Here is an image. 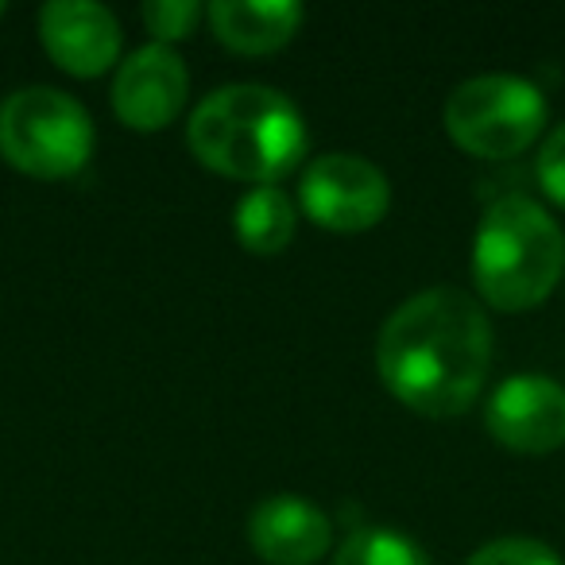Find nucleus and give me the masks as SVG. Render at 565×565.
Returning <instances> with one entry per match:
<instances>
[{"instance_id":"1a4fd4ad","label":"nucleus","mask_w":565,"mask_h":565,"mask_svg":"<svg viewBox=\"0 0 565 565\" xmlns=\"http://www.w3.org/2000/svg\"><path fill=\"white\" fill-rule=\"evenodd\" d=\"M40 40L47 58L71 78H102L120 63V24L94 0H51L40 12Z\"/></svg>"},{"instance_id":"f03ea898","label":"nucleus","mask_w":565,"mask_h":565,"mask_svg":"<svg viewBox=\"0 0 565 565\" xmlns=\"http://www.w3.org/2000/svg\"><path fill=\"white\" fill-rule=\"evenodd\" d=\"M186 143L198 163L221 179L275 186L307 156V120L279 89L236 82L198 102L186 125Z\"/></svg>"},{"instance_id":"6e6552de","label":"nucleus","mask_w":565,"mask_h":565,"mask_svg":"<svg viewBox=\"0 0 565 565\" xmlns=\"http://www.w3.org/2000/svg\"><path fill=\"white\" fill-rule=\"evenodd\" d=\"M484 426L511 454H554L565 446V387L550 376H511L492 392Z\"/></svg>"},{"instance_id":"9b49d317","label":"nucleus","mask_w":565,"mask_h":565,"mask_svg":"<svg viewBox=\"0 0 565 565\" xmlns=\"http://www.w3.org/2000/svg\"><path fill=\"white\" fill-rule=\"evenodd\" d=\"M205 20L221 47L236 55H275L299 35L307 12L295 0H213Z\"/></svg>"},{"instance_id":"ddd939ff","label":"nucleus","mask_w":565,"mask_h":565,"mask_svg":"<svg viewBox=\"0 0 565 565\" xmlns=\"http://www.w3.org/2000/svg\"><path fill=\"white\" fill-rule=\"evenodd\" d=\"M333 565H434L415 539L387 526H356L341 542Z\"/></svg>"},{"instance_id":"2eb2a0df","label":"nucleus","mask_w":565,"mask_h":565,"mask_svg":"<svg viewBox=\"0 0 565 565\" xmlns=\"http://www.w3.org/2000/svg\"><path fill=\"white\" fill-rule=\"evenodd\" d=\"M469 565H565L557 550L539 539H495L469 557Z\"/></svg>"},{"instance_id":"0eeeda50","label":"nucleus","mask_w":565,"mask_h":565,"mask_svg":"<svg viewBox=\"0 0 565 565\" xmlns=\"http://www.w3.org/2000/svg\"><path fill=\"white\" fill-rule=\"evenodd\" d=\"M190 97V71L182 55L163 43L132 51L113 78V113L132 132H163L179 120Z\"/></svg>"},{"instance_id":"423d86ee","label":"nucleus","mask_w":565,"mask_h":565,"mask_svg":"<svg viewBox=\"0 0 565 565\" xmlns=\"http://www.w3.org/2000/svg\"><path fill=\"white\" fill-rule=\"evenodd\" d=\"M299 202L315 225L330 233H364L387 217L392 186L376 163L353 151H330L307 167Z\"/></svg>"},{"instance_id":"dca6fc26","label":"nucleus","mask_w":565,"mask_h":565,"mask_svg":"<svg viewBox=\"0 0 565 565\" xmlns=\"http://www.w3.org/2000/svg\"><path fill=\"white\" fill-rule=\"evenodd\" d=\"M534 179H539L542 194L565 210V125H557L554 132L542 140L539 159H534Z\"/></svg>"},{"instance_id":"4468645a","label":"nucleus","mask_w":565,"mask_h":565,"mask_svg":"<svg viewBox=\"0 0 565 565\" xmlns=\"http://www.w3.org/2000/svg\"><path fill=\"white\" fill-rule=\"evenodd\" d=\"M140 17H143V28L151 32V40L171 47V43L194 35L198 20H202L205 12L198 9L194 0H148Z\"/></svg>"},{"instance_id":"f3484780","label":"nucleus","mask_w":565,"mask_h":565,"mask_svg":"<svg viewBox=\"0 0 565 565\" xmlns=\"http://www.w3.org/2000/svg\"><path fill=\"white\" fill-rule=\"evenodd\" d=\"M0 17H4V4H0Z\"/></svg>"},{"instance_id":"7ed1b4c3","label":"nucleus","mask_w":565,"mask_h":565,"mask_svg":"<svg viewBox=\"0 0 565 565\" xmlns=\"http://www.w3.org/2000/svg\"><path fill=\"white\" fill-rule=\"evenodd\" d=\"M565 271V233L539 202L508 194L484 210L472 236V279L480 299L523 315L554 295Z\"/></svg>"},{"instance_id":"20e7f679","label":"nucleus","mask_w":565,"mask_h":565,"mask_svg":"<svg viewBox=\"0 0 565 565\" xmlns=\"http://www.w3.org/2000/svg\"><path fill=\"white\" fill-rule=\"evenodd\" d=\"M86 105L55 86H24L0 102V159L43 182L74 179L94 156Z\"/></svg>"},{"instance_id":"9d476101","label":"nucleus","mask_w":565,"mask_h":565,"mask_svg":"<svg viewBox=\"0 0 565 565\" xmlns=\"http://www.w3.org/2000/svg\"><path fill=\"white\" fill-rule=\"evenodd\" d=\"M248 542L267 565H315L333 542V523L302 495H267L248 515Z\"/></svg>"},{"instance_id":"f8f14e48","label":"nucleus","mask_w":565,"mask_h":565,"mask_svg":"<svg viewBox=\"0 0 565 565\" xmlns=\"http://www.w3.org/2000/svg\"><path fill=\"white\" fill-rule=\"evenodd\" d=\"M295 225H299V213L279 186H252L233 213L236 241L256 256H279L295 241Z\"/></svg>"},{"instance_id":"39448f33","label":"nucleus","mask_w":565,"mask_h":565,"mask_svg":"<svg viewBox=\"0 0 565 565\" xmlns=\"http://www.w3.org/2000/svg\"><path fill=\"white\" fill-rule=\"evenodd\" d=\"M550 105L534 82L519 74H477L446 102V132L477 159H511L542 136Z\"/></svg>"},{"instance_id":"f257e3e1","label":"nucleus","mask_w":565,"mask_h":565,"mask_svg":"<svg viewBox=\"0 0 565 565\" xmlns=\"http://www.w3.org/2000/svg\"><path fill=\"white\" fill-rule=\"evenodd\" d=\"M492 369V322L472 295L430 287L392 310L376 341L384 387L426 418H457L480 399Z\"/></svg>"}]
</instances>
